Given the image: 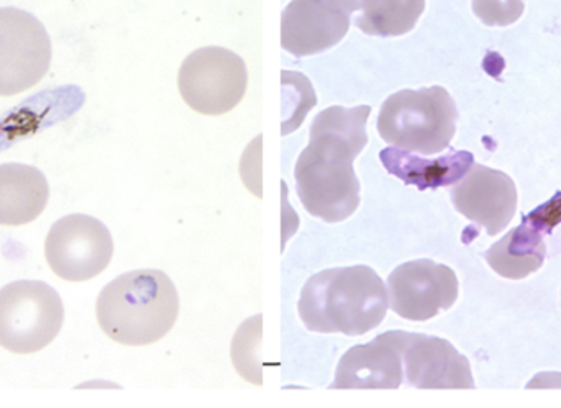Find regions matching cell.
Masks as SVG:
<instances>
[{
  "mask_svg": "<svg viewBox=\"0 0 561 408\" xmlns=\"http://www.w3.org/2000/svg\"><path fill=\"white\" fill-rule=\"evenodd\" d=\"M369 114V105L330 107L313 120L309 147L294 171L297 196L310 215L339 223L358 209L359 180L353 161L368 143Z\"/></svg>",
  "mask_w": 561,
  "mask_h": 408,
  "instance_id": "6da1fadb",
  "label": "cell"
},
{
  "mask_svg": "<svg viewBox=\"0 0 561 408\" xmlns=\"http://www.w3.org/2000/svg\"><path fill=\"white\" fill-rule=\"evenodd\" d=\"M388 308L385 282L368 266L317 272L299 299L300 320L316 334L362 337L382 324Z\"/></svg>",
  "mask_w": 561,
  "mask_h": 408,
  "instance_id": "7a4b0ae2",
  "label": "cell"
},
{
  "mask_svg": "<svg viewBox=\"0 0 561 408\" xmlns=\"http://www.w3.org/2000/svg\"><path fill=\"white\" fill-rule=\"evenodd\" d=\"M102 331L125 347L163 340L180 315L176 285L163 271L138 269L105 285L95 305Z\"/></svg>",
  "mask_w": 561,
  "mask_h": 408,
  "instance_id": "3957f363",
  "label": "cell"
},
{
  "mask_svg": "<svg viewBox=\"0 0 561 408\" xmlns=\"http://www.w3.org/2000/svg\"><path fill=\"white\" fill-rule=\"evenodd\" d=\"M457 120V105L447 89H405L382 104L378 131L391 147L432 156L450 148Z\"/></svg>",
  "mask_w": 561,
  "mask_h": 408,
  "instance_id": "277c9868",
  "label": "cell"
},
{
  "mask_svg": "<svg viewBox=\"0 0 561 408\" xmlns=\"http://www.w3.org/2000/svg\"><path fill=\"white\" fill-rule=\"evenodd\" d=\"M65 322L58 292L43 281H15L0 289V347L33 354L48 347Z\"/></svg>",
  "mask_w": 561,
  "mask_h": 408,
  "instance_id": "5b68a950",
  "label": "cell"
},
{
  "mask_svg": "<svg viewBox=\"0 0 561 408\" xmlns=\"http://www.w3.org/2000/svg\"><path fill=\"white\" fill-rule=\"evenodd\" d=\"M181 97L197 114H229L245 97L249 69L237 53L220 46L196 49L180 69Z\"/></svg>",
  "mask_w": 561,
  "mask_h": 408,
  "instance_id": "8992f818",
  "label": "cell"
},
{
  "mask_svg": "<svg viewBox=\"0 0 561 408\" xmlns=\"http://www.w3.org/2000/svg\"><path fill=\"white\" fill-rule=\"evenodd\" d=\"M51 39L43 23L15 7H0V95L35 88L51 66Z\"/></svg>",
  "mask_w": 561,
  "mask_h": 408,
  "instance_id": "52a82bcc",
  "label": "cell"
},
{
  "mask_svg": "<svg viewBox=\"0 0 561 408\" xmlns=\"http://www.w3.org/2000/svg\"><path fill=\"white\" fill-rule=\"evenodd\" d=\"M46 261L58 278L84 282L101 275L114 256V240L101 220L84 213L62 217L49 229Z\"/></svg>",
  "mask_w": 561,
  "mask_h": 408,
  "instance_id": "ba28073f",
  "label": "cell"
},
{
  "mask_svg": "<svg viewBox=\"0 0 561 408\" xmlns=\"http://www.w3.org/2000/svg\"><path fill=\"white\" fill-rule=\"evenodd\" d=\"M458 291L454 269L432 259L404 263L388 278L389 307L404 320L427 322L450 311Z\"/></svg>",
  "mask_w": 561,
  "mask_h": 408,
  "instance_id": "9c48e42d",
  "label": "cell"
},
{
  "mask_svg": "<svg viewBox=\"0 0 561 408\" xmlns=\"http://www.w3.org/2000/svg\"><path fill=\"white\" fill-rule=\"evenodd\" d=\"M356 10L359 2L353 0L290 2L280 16V46L297 58L327 51L348 33Z\"/></svg>",
  "mask_w": 561,
  "mask_h": 408,
  "instance_id": "30bf717a",
  "label": "cell"
},
{
  "mask_svg": "<svg viewBox=\"0 0 561 408\" xmlns=\"http://www.w3.org/2000/svg\"><path fill=\"white\" fill-rule=\"evenodd\" d=\"M405 380L415 389H474L467 357L444 338L399 331Z\"/></svg>",
  "mask_w": 561,
  "mask_h": 408,
  "instance_id": "8fae6325",
  "label": "cell"
},
{
  "mask_svg": "<svg viewBox=\"0 0 561 408\" xmlns=\"http://www.w3.org/2000/svg\"><path fill=\"white\" fill-rule=\"evenodd\" d=\"M457 212L486 230L488 235L503 232L517 210L516 183L503 171L474 163L461 183L450 193Z\"/></svg>",
  "mask_w": 561,
  "mask_h": 408,
  "instance_id": "7c38bea8",
  "label": "cell"
},
{
  "mask_svg": "<svg viewBox=\"0 0 561 408\" xmlns=\"http://www.w3.org/2000/svg\"><path fill=\"white\" fill-rule=\"evenodd\" d=\"M404 381L399 331L346 351L330 389H399Z\"/></svg>",
  "mask_w": 561,
  "mask_h": 408,
  "instance_id": "4fadbf2b",
  "label": "cell"
},
{
  "mask_svg": "<svg viewBox=\"0 0 561 408\" xmlns=\"http://www.w3.org/2000/svg\"><path fill=\"white\" fill-rule=\"evenodd\" d=\"M379 160L389 174L401 179L405 186H415L419 190L458 184L474 164L470 151L451 150L445 156L425 160L394 147L382 150Z\"/></svg>",
  "mask_w": 561,
  "mask_h": 408,
  "instance_id": "5bb4252c",
  "label": "cell"
},
{
  "mask_svg": "<svg viewBox=\"0 0 561 408\" xmlns=\"http://www.w3.org/2000/svg\"><path fill=\"white\" fill-rule=\"evenodd\" d=\"M49 199L48 180L38 167L0 164V225L20 226L42 215Z\"/></svg>",
  "mask_w": 561,
  "mask_h": 408,
  "instance_id": "9a60e30c",
  "label": "cell"
},
{
  "mask_svg": "<svg viewBox=\"0 0 561 408\" xmlns=\"http://www.w3.org/2000/svg\"><path fill=\"white\" fill-rule=\"evenodd\" d=\"M486 261L501 278L520 281L542 269L547 245L539 232L523 222L486 252Z\"/></svg>",
  "mask_w": 561,
  "mask_h": 408,
  "instance_id": "2e32d148",
  "label": "cell"
},
{
  "mask_svg": "<svg viewBox=\"0 0 561 408\" xmlns=\"http://www.w3.org/2000/svg\"><path fill=\"white\" fill-rule=\"evenodd\" d=\"M424 9L422 0H366L359 2L362 15L356 19V26L366 35H405L414 28Z\"/></svg>",
  "mask_w": 561,
  "mask_h": 408,
  "instance_id": "e0dca14e",
  "label": "cell"
},
{
  "mask_svg": "<svg viewBox=\"0 0 561 408\" xmlns=\"http://www.w3.org/2000/svg\"><path fill=\"white\" fill-rule=\"evenodd\" d=\"M262 315L247 320L237 331L232 345L233 364L240 376L245 377L250 384L262 386V363H260V348H262Z\"/></svg>",
  "mask_w": 561,
  "mask_h": 408,
  "instance_id": "ac0fdd59",
  "label": "cell"
},
{
  "mask_svg": "<svg viewBox=\"0 0 561 408\" xmlns=\"http://www.w3.org/2000/svg\"><path fill=\"white\" fill-rule=\"evenodd\" d=\"M473 10L481 22L490 26H507L520 19L523 2H473Z\"/></svg>",
  "mask_w": 561,
  "mask_h": 408,
  "instance_id": "d6986e66",
  "label": "cell"
},
{
  "mask_svg": "<svg viewBox=\"0 0 561 408\" xmlns=\"http://www.w3.org/2000/svg\"><path fill=\"white\" fill-rule=\"evenodd\" d=\"M523 222L533 226L542 236L552 235L557 226L561 225V193L524 217Z\"/></svg>",
  "mask_w": 561,
  "mask_h": 408,
  "instance_id": "ffe728a7",
  "label": "cell"
},
{
  "mask_svg": "<svg viewBox=\"0 0 561 408\" xmlns=\"http://www.w3.org/2000/svg\"><path fill=\"white\" fill-rule=\"evenodd\" d=\"M527 389H561V373L537 374V376L527 384Z\"/></svg>",
  "mask_w": 561,
  "mask_h": 408,
  "instance_id": "44dd1931",
  "label": "cell"
}]
</instances>
